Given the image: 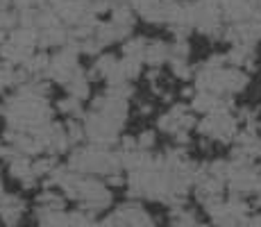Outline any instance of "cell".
I'll use <instances>...</instances> for the list:
<instances>
[{"label": "cell", "mask_w": 261, "mask_h": 227, "mask_svg": "<svg viewBox=\"0 0 261 227\" xmlns=\"http://www.w3.org/2000/svg\"><path fill=\"white\" fill-rule=\"evenodd\" d=\"M23 211H25V205L18 198L5 195V198L0 200V218L5 220L7 227H16L18 220H21V216H23Z\"/></svg>", "instance_id": "6da1fadb"}, {"label": "cell", "mask_w": 261, "mask_h": 227, "mask_svg": "<svg viewBox=\"0 0 261 227\" xmlns=\"http://www.w3.org/2000/svg\"><path fill=\"white\" fill-rule=\"evenodd\" d=\"M66 87H68V95H71V98L82 100V98H87V93H89V80H87V75L77 68V73L68 80Z\"/></svg>", "instance_id": "3957f363"}, {"label": "cell", "mask_w": 261, "mask_h": 227, "mask_svg": "<svg viewBox=\"0 0 261 227\" xmlns=\"http://www.w3.org/2000/svg\"><path fill=\"white\" fill-rule=\"evenodd\" d=\"M82 100H77V98H68V100H62L59 103V109H62L64 114H73V116H80V109H82Z\"/></svg>", "instance_id": "277c9868"}, {"label": "cell", "mask_w": 261, "mask_h": 227, "mask_svg": "<svg viewBox=\"0 0 261 227\" xmlns=\"http://www.w3.org/2000/svg\"><path fill=\"white\" fill-rule=\"evenodd\" d=\"M170 57H173V53H170V48L166 43H162V41L148 43V50H145V62H148L150 66H162V64L168 62Z\"/></svg>", "instance_id": "7a4b0ae2"}]
</instances>
